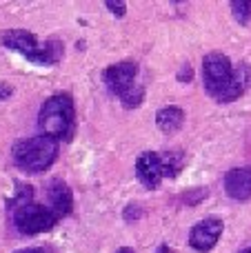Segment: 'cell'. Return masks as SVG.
<instances>
[{
  "label": "cell",
  "mask_w": 251,
  "mask_h": 253,
  "mask_svg": "<svg viewBox=\"0 0 251 253\" xmlns=\"http://www.w3.org/2000/svg\"><path fill=\"white\" fill-rule=\"evenodd\" d=\"M205 91L220 105L238 100L247 87V69L243 65H234L225 53L211 51L203 60Z\"/></svg>",
  "instance_id": "obj_1"
},
{
  "label": "cell",
  "mask_w": 251,
  "mask_h": 253,
  "mask_svg": "<svg viewBox=\"0 0 251 253\" xmlns=\"http://www.w3.org/2000/svg\"><path fill=\"white\" fill-rule=\"evenodd\" d=\"M74 100L69 93H53L42 102L38 111L40 135L53 140H69L74 133Z\"/></svg>",
  "instance_id": "obj_2"
},
{
  "label": "cell",
  "mask_w": 251,
  "mask_h": 253,
  "mask_svg": "<svg viewBox=\"0 0 251 253\" xmlns=\"http://www.w3.org/2000/svg\"><path fill=\"white\" fill-rule=\"evenodd\" d=\"M2 44L11 51H18L27 58L34 65H58L62 60V53H65V47L58 38H49L44 44H40L36 40L34 34L25 29H9L2 34Z\"/></svg>",
  "instance_id": "obj_3"
},
{
  "label": "cell",
  "mask_w": 251,
  "mask_h": 253,
  "mask_svg": "<svg viewBox=\"0 0 251 253\" xmlns=\"http://www.w3.org/2000/svg\"><path fill=\"white\" fill-rule=\"evenodd\" d=\"M11 158L18 169L27 173H42L56 162L58 158V140L47 135L22 138L11 144Z\"/></svg>",
  "instance_id": "obj_4"
},
{
  "label": "cell",
  "mask_w": 251,
  "mask_h": 253,
  "mask_svg": "<svg viewBox=\"0 0 251 253\" xmlns=\"http://www.w3.org/2000/svg\"><path fill=\"white\" fill-rule=\"evenodd\" d=\"M138 65L133 60L116 62L102 71V83L109 89V93L120 98L125 109H136L145 100V89L136 84Z\"/></svg>",
  "instance_id": "obj_5"
},
{
  "label": "cell",
  "mask_w": 251,
  "mask_h": 253,
  "mask_svg": "<svg viewBox=\"0 0 251 253\" xmlns=\"http://www.w3.org/2000/svg\"><path fill=\"white\" fill-rule=\"evenodd\" d=\"M11 215H13V227H16L22 236L47 233L62 220L49 205H36V202L18 207V209L11 211Z\"/></svg>",
  "instance_id": "obj_6"
},
{
  "label": "cell",
  "mask_w": 251,
  "mask_h": 253,
  "mask_svg": "<svg viewBox=\"0 0 251 253\" xmlns=\"http://www.w3.org/2000/svg\"><path fill=\"white\" fill-rule=\"evenodd\" d=\"M222 229H225V224L220 218H205L189 231V247L200 253L211 251L220 240Z\"/></svg>",
  "instance_id": "obj_7"
},
{
  "label": "cell",
  "mask_w": 251,
  "mask_h": 253,
  "mask_svg": "<svg viewBox=\"0 0 251 253\" xmlns=\"http://www.w3.org/2000/svg\"><path fill=\"white\" fill-rule=\"evenodd\" d=\"M136 175L140 180V184L145 189H156L160 184V180L165 178V165L160 153L145 151L138 156L136 160Z\"/></svg>",
  "instance_id": "obj_8"
},
{
  "label": "cell",
  "mask_w": 251,
  "mask_h": 253,
  "mask_svg": "<svg viewBox=\"0 0 251 253\" xmlns=\"http://www.w3.org/2000/svg\"><path fill=\"white\" fill-rule=\"evenodd\" d=\"M225 191L231 200L245 202L251 198V167H236L225 175Z\"/></svg>",
  "instance_id": "obj_9"
},
{
  "label": "cell",
  "mask_w": 251,
  "mask_h": 253,
  "mask_svg": "<svg viewBox=\"0 0 251 253\" xmlns=\"http://www.w3.org/2000/svg\"><path fill=\"white\" fill-rule=\"evenodd\" d=\"M47 198H49V207H51L60 218L71 213L74 198H71V189L65 184V180H51V182L47 184Z\"/></svg>",
  "instance_id": "obj_10"
},
{
  "label": "cell",
  "mask_w": 251,
  "mask_h": 253,
  "mask_svg": "<svg viewBox=\"0 0 251 253\" xmlns=\"http://www.w3.org/2000/svg\"><path fill=\"white\" fill-rule=\"evenodd\" d=\"M156 125L165 133H173V131L182 129V125H185V111L180 107H163L156 114Z\"/></svg>",
  "instance_id": "obj_11"
},
{
  "label": "cell",
  "mask_w": 251,
  "mask_h": 253,
  "mask_svg": "<svg viewBox=\"0 0 251 253\" xmlns=\"http://www.w3.org/2000/svg\"><path fill=\"white\" fill-rule=\"evenodd\" d=\"M29 202H34V187L25 184V182H16V193H13V198L7 202L9 211L18 209V207H25V205H29Z\"/></svg>",
  "instance_id": "obj_12"
},
{
  "label": "cell",
  "mask_w": 251,
  "mask_h": 253,
  "mask_svg": "<svg viewBox=\"0 0 251 253\" xmlns=\"http://www.w3.org/2000/svg\"><path fill=\"white\" fill-rule=\"evenodd\" d=\"M160 158H163V165H165V175H169V178H176V175L180 173L182 165H185L182 156H180V153L167 151V153H160Z\"/></svg>",
  "instance_id": "obj_13"
},
{
  "label": "cell",
  "mask_w": 251,
  "mask_h": 253,
  "mask_svg": "<svg viewBox=\"0 0 251 253\" xmlns=\"http://www.w3.org/2000/svg\"><path fill=\"white\" fill-rule=\"evenodd\" d=\"M231 16L240 22V25H249L251 22V0H234L229 2Z\"/></svg>",
  "instance_id": "obj_14"
},
{
  "label": "cell",
  "mask_w": 251,
  "mask_h": 253,
  "mask_svg": "<svg viewBox=\"0 0 251 253\" xmlns=\"http://www.w3.org/2000/svg\"><path fill=\"white\" fill-rule=\"evenodd\" d=\"M123 218H125V222H136V220H140V218H142V209H140L138 205H129V207H125Z\"/></svg>",
  "instance_id": "obj_15"
},
{
  "label": "cell",
  "mask_w": 251,
  "mask_h": 253,
  "mask_svg": "<svg viewBox=\"0 0 251 253\" xmlns=\"http://www.w3.org/2000/svg\"><path fill=\"white\" fill-rule=\"evenodd\" d=\"M105 7L109 9L114 16H118V18H123L125 13H127V4L125 2H120V0H107L105 2Z\"/></svg>",
  "instance_id": "obj_16"
},
{
  "label": "cell",
  "mask_w": 251,
  "mask_h": 253,
  "mask_svg": "<svg viewBox=\"0 0 251 253\" xmlns=\"http://www.w3.org/2000/svg\"><path fill=\"white\" fill-rule=\"evenodd\" d=\"M178 83H182V84H187V83H191V78H194V69H191V65L189 62H185V65H180V69H178Z\"/></svg>",
  "instance_id": "obj_17"
},
{
  "label": "cell",
  "mask_w": 251,
  "mask_h": 253,
  "mask_svg": "<svg viewBox=\"0 0 251 253\" xmlns=\"http://www.w3.org/2000/svg\"><path fill=\"white\" fill-rule=\"evenodd\" d=\"M13 96V87L9 83H0V102L2 100H9Z\"/></svg>",
  "instance_id": "obj_18"
},
{
  "label": "cell",
  "mask_w": 251,
  "mask_h": 253,
  "mask_svg": "<svg viewBox=\"0 0 251 253\" xmlns=\"http://www.w3.org/2000/svg\"><path fill=\"white\" fill-rule=\"evenodd\" d=\"M16 253H47L44 249H34V247H31V249H22V251H16Z\"/></svg>",
  "instance_id": "obj_19"
},
{
  "label": "cell",
  "mask_w": 251,
  "mask_h": 253,
  "mask_svg": "<svg viewBox=\"0 0 251 253\" xmlns=\"http://www.w3.org/2000/svg\"><path fill=\"white\" fill-rule=\"evenodd\" d=\"M116 253H136V251H133V249H129V247H120V249L116 251Z\"/></svg>",
  "instance_id": "obj_20"
},
{
  "label": "cell",
  "mask_w": 251,
  "mask_h": 253,
  "mask_svg": "<svg viewBox=\"0 0 251 253\" xmlns=\"http://www.w3.org/2000/svg\"><path fill=\"white\" fill-rule=\"evenodd\" d=\"M240 253H251V247H249V249H243V251H240Z\"/></svg>",
  "instance_id": "obj_21"
}]
</instances>
